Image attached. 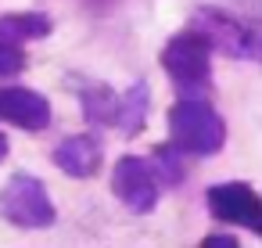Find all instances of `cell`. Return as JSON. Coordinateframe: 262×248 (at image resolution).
Masks as SVG:
<instances>
[{
  "label": "cell",
  "mask_w": 262,
  "mask_h": 248,
  "mask_svg": "<svg viewBox=\"0 0 262 248\" xmlns=\"http://www.w3.org/2000/svg\"><path fill=\"white\" fill-rule=\"evenodd\" d=\"M22 69H26V51H22V44L0 40V83H4V79H15Z\"/></svg>",
  "instance_id": "obj_13"
},
{
  "label": "cell",
  "mask_w": 262,
  "mask_h": 248,
  "mask_svg": "<svg viewBox=\"0 0 262 248\" xmlns=\"http://www.w3.org/2000/svg\"><path fill=\"white\" fill-rule=\"evenodd\" d=\"M162 69L180 97H205L212 90V47L194 29L176 33L162 47Z\"/></svg>",
  "instance_id": "obj_2"
},
{
  "label": "cell",
  "mask_w": 262,
  "mask_h": 248,
  "mask_svg": "<svg viewBox=\"0 0 262 248\" xmlns=\"http://www.w3.org/2000/svg\"><path fill=\"white\" fill-rule=\"evenodd\" d=\"M205 201L219 223H233V226H244L251 234H262V198L251 183H244V180L212 183L205 191Z\"/></svg>",
  "instance_id": "obj_5"
},
{
  "label": "cell",
  "mask_w": 262,
  "mask_h": 248,
  "mask_svg": "<svg viewBox=\"0 0 262 248\" xmlns=\"http://www.w3.org/2000/svg\"><path fill=\"white\" fill-rule=\"evenodd\" d=\"M112 194L137 216L144 212H155L158 205V194H162V183L151 169L147 158H137V155H122L112 169Z\"/></svg>",
  "instance_id": "obj_6"
},
{
  "label": "cell",
  "mask_w": 262,
  "mask_h": 248,
  "mask_svg": "<svg viewBox=\"0 0 262 248\" xmlns=\"http://www.w3.org/2000/svg\"><path fill=\"white\" fill-rule=\"evenodd\" d=\"M0 219H8L11 226H22V230H47L54 226L58 209L40 176L15 173L0 187Z\"/></svg>",
  "instance_id": "obj_3"
},
{
  "label": "cell",
  "mask_w": 262,
  "mask_h": 248,
  "mask_svg": "<svg viewBox=\"0 0 262 248\" xmlns=\"http://www.w3.org/2000/svg\"><path fill=\"white\" fill-rule=\"evenodd\" d=\"M51 162H54L65 176L86 180V176H94V173L101 169L104 151H101V140H97L94 133H76V137L61 140V144L51 151Z\"/></svg>",
  "instance_id": "obj_8"
},
{
  "label": "cell",
  "mask_w": 262,
  "mask_h": 248,
  "mask_svg": "<svg viewBox=\"0 0 262 248\" xmlns=\"http://www.w3.org/2000/svg\"><path fill=\"white\" fill-rule=\"evenodd\" d=\"M201 248H237V237H226V234H212L201 241Z\"/></svg>",
  "instance_id": "obj_14"
},
{
  "label": "cell",
  "mask_w": 262,
  "mask_h": 248,
  "mask_svg": "<svg viewBox=\"0 0 262 248\" xmlns=\"http://www.w3.org/2000/svg\"><path fill=\"white\" fill-rule=\"evenodd\" d=\"M190 29L198 36H205V44L226 58L237 61H251L258 58V36L251 26H244L237 15L223 11V8H198L190 18Z\"/></svg>",
  "instance_id": "obj_4"
},
{
  "label": "cell",
  "mask_w": 262,
  "mask_h": 248,
  "mask_svg": "<svg viewBox=\"0 0 262 248\" xmlns=\"http://www.w3.org/2000/svg\"><path fill=\"white\" fill-rule=\"evenodd\" d=\"M169 137L183 155L212 158L226 144V122L205 97H180L169 108Z\"/></svg>",
  "instance_id": "obj_1"
},
{
  "label": "cell",
  "mask_w": 262,
  "mask_h": 248,
  "mask_svg": "<svg viewBox=\"0 0 262 248\" xmlns=\"http://www.w3.org/2000/svg\"><path fill=\"white\" fill-rule=\"evenodd\" d=\"M4 158H8V137L0 133V162H4Z\"/></svg>",
  "instance_id": "obj_15"
},
{
  "label": "cell",
  "mask_w": 262,
  "mask_h": 248,
  "mask_svg": "<svg viewBox=\"0 0 262 248\" xmlns=\"http://www.w3.org/2000/svg\"><path fill=\"white\" fill-rule=\"evenodd\" d=\"M79 105H83V119L94 126H112L115 115V90L108 83H86L79 90Z\"/></svg>",
  "instance_id": "obj_11"
},
{
  "label": "cell",
  "mask_w": 262,
  "mask_h": 248,
  "mask_svg": "<svg viewBox=\"0 0 262 248\" xmlns=\"http://www.w3.org/2000/svg\"><path fill=\"white\" fill-rule=\"evenodd\" d=\"M54 29L51 15L43 11H18V15H0V40L8 44H29V40H47Z\"/></svg>",
  "instance_id": "obj_10"
},
{
  "label": "cell",
  "mask_w": 262,
  "mask_h": 248,
  "mask_svg": "<svg viewBox=\"0 0 262 248\" xmlns=\"http://www.w3.org/2000/svg\"><path fill=\"white\" fill-rule=\"evenodd\" d=\"M180 148L176 144H158L155 148V162H151V169H155V176H158V183H165V187H180L183 183V162H180Z\"/></svg>",
  "instance_id": "obj_12"
},
{
  "label": "cell",
  "mask_w": 262,
  "mask_h": 248,
  "mask_svg": "<svg viewBox=\"0 0 262 248\" xmlns=\"http://www.w3.org/2000/svg\"><path fill=\"white\" fill-rule=\"evenodd\" d=\"M147 108H151V90L144 79H137L126 94H115V115H112V126L129 140L144 130L147 122Z\"/></svg>",
  "instance_id": "obj_9"
},
{
  "label": "cell",
  "mask_w": 262,
  "mask_h": 248,
  "mask_svg": "<svg viewBox=\"0 0 262 248\" xmlns=\"http://www.w3.org/2000/svg\"><path fill=\"white\" fill-rule=\"evenodd\" d=\"M0 119L40 133L51 126V101L29 87H0Z\"/></svg>",
  "instance_id": "obj_7"
}]
</instances>
